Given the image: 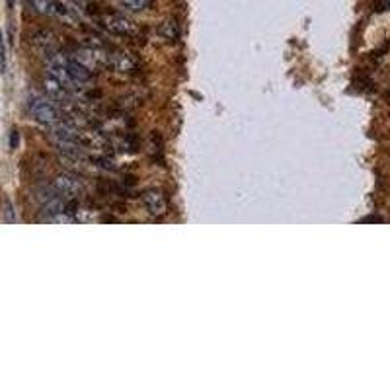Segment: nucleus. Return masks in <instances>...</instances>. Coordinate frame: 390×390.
Returning a JSON list of instances; mask_svg holds the SVG:
<instances>
[{
    "mask_svg": "<svg viewBox=\"0 0 390 390\" xmlns=\"http://www.w3.org/2000/svg\"><path fill=\"white\" fill-rule=\"evenodd\" d=\"M27 110L36 122L43 123L45 127L65 122V113H62L61 106L57 102H53L49 96H32L30 104H27Z\"/></svg>",
    "mask_w": 390,
    "mask_h": 390,
    "instance_id": "1",
    "label": "nucleus"
},
{
    "mask_svg": "<svg viewBox=\"0 0 390 390\" xmlns=\"http://www.w3.org/2000/svg\"><path fill=\"white\" fill-rule=\"evenodd\" d=\"M30 4H32V8L37 14H43V16H49V18H57V20H61V22L69 25L78 24L76 12L71 6H67L62 0H30Z\"/></svg>",
    "mask_w": 390,
    "mask_h": 390,
    "instance_id": "2",
    "label": "nucleus"
},
{
    "mask_svg": "<svg viewBox=\"0 0 390 390\" xmlns=\"http://www.w3.org/2000/svg\"><path fill=\"white\" fill-rule=\"evenodd\" d=\"M98 22H100V25H102L106 32H110L111 36L135 37L139 34V27H137L133 20H129L127 16H123V14L119 12L102 14V16L98 18Z\"/></svg>",
    "mask_w": 390,
    "mask_h": 390,
    "instance_id": "3",
    "label": "nucleus"
},
{
    "mask_svg": "<svg viewBox=\"0 0 390 390\" xmlns=\"http://www.w3.org/2000/svg\"><path fill=\"white\" fill-rule=\"evenodd\" d=\"M106 67L117 74H131L137 71V59L123 51H108Z\"/></svg>",
    "mask_w": 390,
    "mask_h": 390,
    "instance_id": "4",
    "label": "nucleus"
},
{
    "mask_svg": "<svg viewBox=\"0 0 390 390\" xmlns=\"http://www.w3.org/2000/svg\"><path fill=\"white\" fill-rule=\"evenodd\" d=\"M53 187L67 199H78L80 195L84 194V185L80 180H76L73 176H59L55 178Z\"/></svg>",
    "mask_w": 390,
    "mask_h": 390,
    "instance_id": "5",
    "label": "nucleus"
},
{
    "mask_svg": "<svg viewBox=\"0 0 390 390\" xmlns=\"http://www.w3.org/2000/svg\"><path fill=\"white\" fill-rule=\"evenodd\" d=\"M143 207L150 217H162L166 213V197L159 190H148L141 197Z\"/></svg>",
    "mask_w": 390,
    "mask_h": 390,
    "instance_id": "6",
    "label": "nucleus"
},
{
    "mask_svg": "<svg viewBox=\"0 0 390 390\" xmlns=\"http://www.w3.org/2000/svg\"><path fill=\"white\" fill-rule=\"evenodd\" d=\"M157 34H159L160 39H164V41H168V43H174V41L180 37V27H178L176 22L168 20V22H162V24L159 25Z\"/></svg>",
    "mask_w": 390,
    "mask_h": 390,
    "instance_id": "7",
    "label": "nucleus"
},
{
    "mask_svg": "<svg viewBox=\"0 0 390 390\" xmlns=\"http://www.w3.org/2000/svg\"><path fill=\"white\" fill-rule=\"evenodd\" d=\"M152 0H117V4L127 12H145Z\"/></svg>",
    "mask_w": 390,
    "mask_h": 390,
    "instance_id": "8",
    "label": "nucleus"
},
{
    "mask_svg": "<svg viewBox=\"0 0 390 390\" xmlns=\"http://www.w3.org/2000/svg\"><path fill=\"white\" fill-rule=\"evenodd\" d=\"M4 67H6V49H4V39L0 34V73H4Z\"/></svg>",
    "mask_w": 390,
    "mask_h": 390,
    "instance_id": "9",
    "label": "nucleus"
},
{
    "mask_svg": "<svg viewBox=\"0 0 390 390\" xmlns=\"http://www.w3.org/2000/svg\"><path fill=\"white\" fill-rule=\"evenodd\" d=\"M14 6V0H8V8H12Z\"/></svg>",
    "mask_w": 390,
    "mask_h": 390,
    "instance_id": "10",
    "label": "nucleus"
}]
</instances>
